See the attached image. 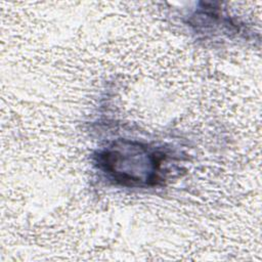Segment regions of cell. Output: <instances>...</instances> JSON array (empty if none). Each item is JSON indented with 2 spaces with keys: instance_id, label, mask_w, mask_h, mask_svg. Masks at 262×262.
Wrapping results in <instances>:
<instances>
[{
  "instance_id": "obj_1",
  "label": "cell",
  "mask_w": 262,
  "mask_h": 262,
  "mask_svg": "<svg viewBox=\"0 0 262 262\" xmlns=\"http://www.w3.org/2000/svg\"><path fill=\"white\" fill-rule=\"evenodd\" d=\"M164 155L132 141H118L98 156L100 168L124 185H151L160 174Z\"/></svg>"
}]
</instances>
